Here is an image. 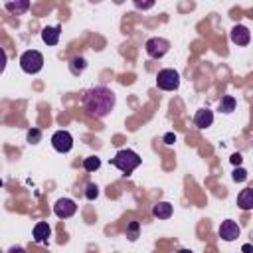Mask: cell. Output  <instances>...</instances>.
Instances as JSON below:
<instances>
[{"instance_id": "cell-1", "label": "cell", "mask_w": 253, "mask_h": 253, "mask_svg": "<svg viewBox=\"0 0 253 253\" xmlns=\"http://www.w3.org/2000/svg\"><path fill=\"white\" fill-rule=\"evenodd\" d=\"M83 105L87 109V113L91 117H97V119H103L107 117L113 107H115V93L109 89V87H93L85 93V99H83Z\"/></svg>"}, {"instance_id": "cell-2", "label": "cell", "mask_w": 253, "mask_h": 253, "mask_svg": "<svg viewBox=\"0 0 253 253\" xmlns=\"http://www.w3.org/2000/svg\"><path fill=\"white\" fill-rule=\"evenodd\" d=\"M111 164H113L115 168H119L125 176H128V174H132L134 168L140 166V156H138L134 150H130V148H123V150H119V152L111 158Z\"/></svg>"}, {"instance_id": "cell-3", "label": "cell", "mask_w": 253, "mask_h": 253, "mask_svg": "<svg viewBox=\"0 0 253 253\" xmlns=\"http://www.w3.org/2000/svg\"><path fill=\"white\" fill-rule=\"evenodd\" d=\"M20 67H22L24 73L34 75V73L42 71V67H43V55L38 49H28V51H24L20 55Z\"/></svg>"}, {"instance_id": "cell-4", "label": "cell", "mask_w": 253, "mask_h": 253, "mask_svg": "<svg viewBox=\"0 0 253 253\" xmlns=\"http://www.w3.org/2000/svg\"><path fill=\"white\" fill-rule=\"evenodd\" d=\"M156 85L162 91H174L180 87V73L176 69H160L156 75Z\"/></svg>"}, {"instance_id": "cell-5", "label": "cell", "mask_w": 253, "mask_h": 253, "mask_svg": "<svg viewBox=\"0 0 253 253\" xmlns=\"http://www.w3.org/2000/svg\"><path fill=\"white\" fill-rule=\"evenodd\" d=\"M144 49H146V53H148L150 57L160 59V57H164V55L168 53V49H170V42L164 40V38H150V40H146Z\"/></svg>"}, {"instance_id": "cell-6", "label": "cell", "mask_w": 253, "mask_h": 253, "mask_svg": "<svg viewBox=\"0 0 253 253\" xmlns=\"http://www.w3.org/2000/svg\"><path fill=\"white\" fill-rule=\"evenodd\" d=\"M51 146H53L57 152H61V154L69 152V150L73 148V136H71V132H69V130H57V132H53V136H51Z\"/></svg>"}, {"instance_id": "cell-7", "label": "cell", "mask_w": 253, "mask_h": 253, "mask_svg": "<svg viewBox=\"0 0 253 253\" xmlns=\"http://www.w3.org/2000/svg\"><path fill=\"white\" fill-rule=\"evenodd\" d=\"M77 211V204L71 200V198H59L53 206V213L59 217V219H67L71 217L73 213Z\"/></svg>"}, {"instance_id": "cell-8", "label": "cell", "mask_w": 253, "mask_h": 253, "mask_svg": "<svg viewBox=\"0 0 253 253\" xmlns=\"http://www.w3.org/2000/svg\"><path fill=\"white\" fill-rule=\"evenodd\" d=\"M239 233H241V229H239L237 221H233V219L221 221V225H219V237L223 241H233V239L239 237Z\"/></svg>"}, {"instance_id": "cell-9", "label": "cell", "mask_w": 253, "mask_h": 253, "mask_svg": "<svg viewBox=\"0 0 253 253\" xmlns=\"http://www.w3.org/2000/svg\"><path fill=\"white\" fill-rule=\"evenodd\" d=\"M231 42L237 43V45H247L251 42V32L245 26L237 24V26L231 28Z\"/></svg>"}, {"instance_id": "cell-10", "label": "cell", "mask_w": 253, "mask_h": 253, "mask_svg": "<svg viewBox=\"0 0 253 253\" xmlns=\"http://www.w3.org/2000/svg\"><path fill=\"white\" fill-rule=\"evenodd\" d=\"M211 123H213V113L210 109H200L194 117V125L198 128H208V126H211Z\"/></svg>"}, {"instance_id": "cell-11", "label": "cell", "mask_w": 253, "mask_h": 253, "mask_svg": "<svg viewBox=\"0 0 253 253\" xmlns=\"http://www.w3.org/2000/svg\"><path fill=\"white\" fill-rule=\"evenodd\" d=\"M49 235H51V227H49L47 221H38L34 225V239L38 243H45L49 239Z\"/></svg>"}, {"instance_id": "cell-12", "label": "cell", "mask_w": 253, "mask_h": 253, "mask_svg": "<svg viewBox=\"0 0 253 253\" xmlns=\"http://www.w3.org/2000/svg\"><path fill=\"white\" fill-rule=\"evenodd\" d=\"M59 34H61V28L59 26H47V28L42 30V40L47 45H55L59 42Z\"/></svg>"}, {"instance_id": "cell-13", "label": "cell", "mask_w": 253, "mask_h": 253, "mask_svg": "<svg viewBox=\"0 0 253 253\" xmlns=\"http://www.w3.org/2000/svg\"><path fill=\"white\" fill-rule=\"evenodd\" d=\"M237 206H239L243 211L253 210V188H245V190L239 192V196H237Z\"/></svg>"}, {"instance_id": "cell-14", "label": "cell", "mask_w": 253, "mask_h": 253, "mask_svg": "<svg viewBox=\"0 0 253 253\" xmlns=\"http://www.w3.org/2000/svg\"><path fill=\"white\" fill-rule=\"evenodd\" d=\"M152 215L158 219H168L172 215V204L170 202H158L152 206Z\"/></svg>"}, {"instance_id": "cell-15", "label": "cell", "mask_w": 253, "mask_h": 253, "mask_svg": "<svg viewBox=\"0 0 253 253\" xmlns=\"http://www.w3.org/2000/svg\"><path fill=\"white\" fill-rule=\"evenodd\" d=\"M4 8L10 10V12H14V14H22V12H26L30 8V2L28 0H22V2H6Z\"/></svg>"}, {"instance_id": "cell-16", "label": "cell", "mask_w": 253, "mask_h": 253, "mask_svg": "<svg viewBox=\"0 0 253 253\" xmlns=\"http://www.w3.org/2000/svg\"><path fill=\"white\" fill-rule=\"evenodd\" d=\"M235 105H237L235 97L225 95V97H221V101H219V111H221V113H231V111H235Z\"/></svg>"}, {"instance_id": "cell-17", "label": "cell", "mask_w": 253, "mask_h": 253, "mask_svg": "<svg viewBox=\"0 0 253 253\" xmlns=\"http://www.w3.org/2000/svg\"><path fill=\"white\" fill-rule=\"evenodd\" d=\"M83 168H85L87 172L99 170V168H101V158H99V156H87V158L83 160Z\"/></svg>"}, {"instance_id": "cell-18", "label": "cell", "mask_w": 253, "mask_h": 253, "mask_svg": "<svg viewBox=\"0 0 253 253\" xmlns=\"http://www.w3.org/2000/svg\"><path fill=\"white\" fill-rule=\"evenodd\" d=\"M85 67H87V61H85L83 57H73V59H71V71H73L75 75L81 73Z\"/></svg>"}, {"instance_id": "cell-19", "label": "cell", "mask_w": 253, "mask_h": 253, "mask_svg": "<svg viewBox=\"0 0 253 253\" xmlns=\"http://www.w3.org/2000/svg\"><path fill=\"white\" fill-rule=\"evenodd\" d=\"M26 138H28L30 144H38L42 140V130L40 128H30L28 134H26Z\"/></svg>"}, {"instance_id": "cell-20", "label": "cell", "mask_w": 253, "mask_h": 253, "mask_svg": "<svg viewBox=\"0 0 253 253\" xmlns=\"http://www.w3.org/2000/svg\"><path fill=\"white\" fill-rule=\"evenodd\" d=\"M138 229H140L138 221H130V223H128V227H126V237H128L130 241H134V239L138 237Z\"/></svg>"}, {"instance_id": "cell-21", "label": "cell", "mask_w": 253, "mask_h": 253, "mask_svg": "<svg viewBox=\"0 0 253 253\" xmlns=\"http://www.w3.org/2000/svg\"><path fill=\"white\" fill-rule=\"evenodd\" d=\"M97 196H99V188H97V184L89 182V184H87V188H85V198L93 202V200H95Z\"/></svg>"}, {"instance_id": "cell-22", "label": "cell", "mask_w": 253, "mask_h": 253, "mask_svg": "<svg viewBox=\"0 0 253 253\" xmlns=\"http://www.w3.org/2000/svg\"><path fill=\"white\" fill-rule=\"evenodd\" d=\"M231 176H233V180H235V182H243V180L247 178V172H245L243 168H235Z\"/></svg>"}, {"instance_id": "cell-23", "label": "cell", "mask_w": 253, "mask_h": 253, "mask_svg": "<svg viewBox=\"0 0 253 253\" xmlns=\"http://www.w3.org/2000/svg\"><path fill=\"white\" fill-rule=\"evenodd\" d=\"M229 160H231V164H233V166H235V168H237V166H239V164H241V162H243V156H241V154H239V152H233V154H231V158H229Z\"/></svg>"}, {"instance_id": "cell-24", "label": "cell", "mask_w": 253, "mask_h": 253, "mask_svg": "<svg viewBox=\"0 0 253 253\" xmlns=\"http://www.w3.org/2000/svg\"><path fill=\"white\" fill-rule=\"evenodd\" d=\"M134 6H136V8L146 10V8H152V6H154V2H138V0H136V2H134Z\"/></svg>"}, {"instance_id": "cell-25", "label": "cell", "mask_w": 253, "mask_h": 253, "mask_svg": "<svg viewBox=\"0 0 253 253\" xmlns=\"http://www.w3.org/2000/svg\"><path fill=\"white\" fill-rule=\"evenodd\" d=\"M174 140H176V134H174V132H166V134H164V142H166V144H172Z\"/></svg>"}, {"instance_id": "cell-26", "label": "cell", "mask_w": 253, "mask_h": 253, "mask_svg": "<svg viewBox=\"0 0 253 253\" xmlns=\"http://www.w3.org/2000/svg\"><path fill=\"white\" fill-rule=\"evenodd\" d=\"M6 253H26V249H24V247H20V245H14V247H10Z\"/></svg>"}, {"instance_id": "cell-27", "label": "cell", "mask_w": 253, "mask_h": 253, "mask_svg": "<svg viewBox=\"0 0 253 253\" xmlns=\"http://www.w3.org/2000/svg\"><path fill=\"white\" fill-rule=\"evenodd\" d=\"M243 251L245 253H251V245H243Z\"/></svg>"}, {"instance_id": "cell-28", "label": "cell", "mask_w": 253, "mask_h": 253, "mask_svg": "<svg viewBox=\"0 0 253 253\" xmlns=\"http://www.w3.org/2000/svg\"><path fill=\"white\" fill-rule=\"evenodd\" d=\"M176 253H192V251H190V249H178Z\"/></svg>"}]
</instances>
